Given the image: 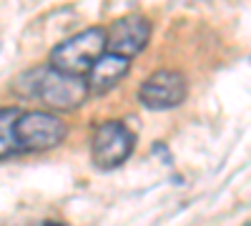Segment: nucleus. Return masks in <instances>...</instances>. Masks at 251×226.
Listing matches in <instances>:
<instances>
[{"label": "nucleus", "instance_id": "3", "mask_svg": "<svg viewBox=\"0 0 251 226\" xmlns=\"http://www.w3.org/2000/svg\"><path fill=\"white\" fill-rule=\"evenodd\" d=\"M66 123L46 111H28L15 118V143L23 151L53 149L66 138Z\"/></svg>", "mask_w": 251, "mask_h": 226}, {"label": "nucleus", "instance_id": "4", "mask_svg": "<svg viewBox=\"0 0 251 226\" xmlns=\"http://www.w3.org/2000/svg\"><path fill=\"white\" fill-rule=\"evenodd\" d=\"M136 136L121 121L100 123L91 141V156L98 169H116L133 153Z\"/></svg>", "mask_w": 251, "mask_h": 226}, {"label": "nucleus", "instance_id": "10", "mask_svg": "<svg viewBox=\"0 0 251 226\" xmlns=\"http://www.w3.org/2000/svg\"><path fill=\"white\" fill-rule=\"evenodd\" d=\"M244 226H251V221H246V224H244Z\"/></svg>", "mask_w": 251, "mask_h": 226}, {"label": "nucleus", "instance_id": "1", "mask_svg": "<svg viewBox=\"0 0 251 226\" xmlns=\"http://www.w3.org/2000/svg\"><path fill=\"white\" fill-rule=\"evenodd\" d=\"M15 93L23 98H40L50 108L71 111L78 108L91 93L88 78L66 75L53 66H38L25 73H20L13 83Z\"/></svg>", "mask_w": 251, "mask_h": 226}, {"label": "nucleus", "instance_id": "5", "mask_svg": "<svg viewBox=\"0 0 251 226\" xmlns=\"http://www.w3.org/2000/svg\"><path fill=\"white\" fill-rule=\"evenodd\" d=\"M186 91V78L178 71H158L141 83L138 100L151 111H169L183 103Z\"/></svg>", "mask_w": 251, "mask_h": 226}, {"label": "nucleus", "instance_id": "2", "mask_svg": "<svg viewBox=\"0 0 251 226\" xmlns=\"http://www.w3.org/2000/svg\"><path fill=\"white\" fill-rule=\"evenodd\" d=\"M108 30L93 25L75 33L73 38L63 40L50 50V66L66 75H88L93 66L106 55L108 50Z\"/></svg>", "mask_w": 251, "mask_h": 226}, {"label": "nucleus", "instance_id": "8", "mask_svg": "<svg viewBox=\"0 0 251 226\" xmlns=\"http://www.w3.org/2000/svg\"><path fill=\"white\" fill-rule=\"evenodd\" d=\"M18 116H20L18 108L0 111V151H3V158H8V153L18 149V143H15V118Z\"/></svg>", "mask_w": 251, "mask_h": 226}, {"label": "nucleus", "instance_id": "6", "mask_svg": "<svg viewBox=\"0 0 251 226\" xmlns=\"http://www.w3.org/2000/svg\"><path fill=\"white\" fill-rule=\"evenodd\" d=\"M151 38V23L143 15H126L118 18L108 30V53L133 58L138 55Z\"/></svg>", "mask_w": 251, "mask_h": 226}, {"label": "nucleus", "instance_id": "9", "mask_svg": "<svg viewBox=\"0 0 251 226\" xmlns=\"http://www.w3.org/2000/svg\"><path fill=\"white\" fill-rule=\"evenodd\" d=\"M43 226H63V224H58V221H46Z\"/></svg>", "mask_w": 251, "mask_h": 226}, {"label": "nucleus", "instance_id": "7", "mask_svg": "<svg viewBox=\"0 0 251 226\" xmlns=\"http://www.w3.org/2000/svg\"><path fill=\"white\" fill-rule=\"evenodd\" d=\"M128 68H131V58H123V55H116V53H106L93 66V71L88 73L91 91L103 93V91L113 88L118 80L128 73Z\"/></svg>", "mask_w": 251, "mask_h": 226}]
</instances>
